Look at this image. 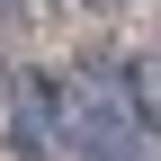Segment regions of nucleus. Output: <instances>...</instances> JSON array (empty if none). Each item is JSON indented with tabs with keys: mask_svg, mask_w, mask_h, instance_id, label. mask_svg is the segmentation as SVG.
I'll return each mask as SVG.
<instances>
[{
	"mask_svg": "<svg viewBox=\"0 0 161 161\" xmlns=\"http://www.w3.org/2000/svg\"><path fill=\"white\" fill-rule=\"evenodd\" d=\"M63 98H72V134H63V143L80 161H161L152 152V108H143V80H134V72L80 63L63 80Z\"/></svg>",
	"mask_w": 161,
	"mask_h": 161,
	"instance_id": "obj_1",
	"label": "nucleus"
},
{
	"mask_svg": "<svg viewBox=\"0 0 161 161\" xmlns=\"http://www.w3.org/2000/svg\"><path fill=\"white\" fill-rule=\"evenodd\" d=\"M63 134H72V98L54 90V72H18V98H9V143L27 152V161H45Z\"/></svg>",
	"mask_w": 161,
	"mask_h": 161,
	"instance_id": "obj_2",
	"label": "nucleus"
},
{
	"mask_svg": "<svg viewBox=\"0 0 161 161\" xmlns=\"http://www.w3.org/2000/svg\"><path fill=\"white\" fill-rule=\"evenodd\" d=\"M0 98H18V80H9V72H0Z\"/></svg>",
	"mask_w": 161,
	"mask_h": 161,
	"instance_id": "obj_3",
	"label": "nucleus"
},
{
	"mask_svg": "<svg viewBox=\"0 0 161 161\" xmlns=\"http://www.w3.org/2000/svg\"><path fill=\"white\" fill-rule=\"evenodd\" d=\"M0 18H9V0H0Z\"/></svg>",
	"mask_w": 161,
	"mask_h": 161,
	"instance_id": "obj_4",
	"label": "nucleus"
}]
</instances>
